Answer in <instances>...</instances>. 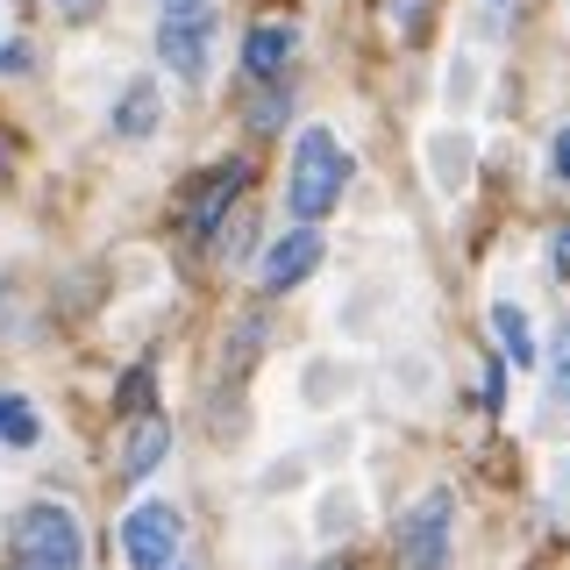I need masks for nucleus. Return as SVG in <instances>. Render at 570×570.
Returning <instances> with one entry per match:
<instances>
[{
  "label": "nucleus",
  "instance_id": "nucleus-1",
  "mask_svg": "<svg viewBox=\"0 0 570 570\" xmlns=\"http://www.w3.org/2000/svg\"><path fill=\"white\" fill-rule=\"evenodd\" d=\"M343 186H350L343 142H335L328 129H307V136H299V150H293V178H285V200H293L299 228H314L321 214L343 200Z\"/></svg>",
  "mask_w": 570,
  "mask_h": 570
},
{
  "label": "nucleus",
  "instance_id": "nucleus-2",
  "mask_svg": "<svg viewBox=\"0 0 570 570\" xmlns=\"http://www.w3.org/2000/svg\"><path fill=\"white\" fill-rule=\"evenodd\" d=\"M14 570H86V528L71 521V507H36L14 513Z\"/></svg>",
  "mask_w": 570,
  "mask_h": 570
},
{
  "label": "nucleus",
  "instance_id": "nucleus-3",
  "mask_svg": "<svg viewBox=\"0 0 570 570\" xmlns=\"http://www.w3.org/2000/svg\"><path fill=\"white\" fill-rule=\"evenodd\" d=\"M157 58L186 86L207 79L214 58V0H157Z\"/></svg>",
  "mask_w": 570,
  "mask_h": 570
},
{
  "label": "nucleus",
  "instance_id": "nucleus-4",
  "mask_svg": "<svg viewBox=\"0 0 570 570\" xmlns=\"http://www.w3.org/2000/svg\"><path fill=\"white\" fill-rule=\"evenodd\" d=\"M450 528H456V499L421 492L414 513L400 521V563L406 570H450Z\"/></svg>",
  "mask_w": 570,
  "mask_h": 570
},
{
  "label": "nucleus",
  "instance_id": "nucleus-5",
  "mask_svg": "<svg viewBox=\"0 0 570 570\" xmlns=\"http://www.w3.org/2000/svg\"><path fill=\"white\" fill-rule=\"evenodd\" d=\"M178 534H186V521H178L171 499H142V507L121 513V557L136 570H165L178 557Z\"/></svg>",
  "mask_w": 570,
  "mask_h": 570
},
{
  "label": "nucleus",
  "instance_id": "nucleus-6",
  "mask_svg": "<svg viewBox=\"0 0 570 570\" xmlns=\"http://www.w3.org/2000/svg\"><path fill=\"white\" fill-rule=\"evenodd\" d=\"M243 186H249V165H243V157L214 165L200 186H193V200H186V236H214V228L228 222V207H236Z\"/></svg>",
  "mask_w": 570,
  "mask_h": 570
},
{
  "label": "nucleus",
  "instance_id": "nucleus-7",
  "mask_svg": "<svg viewBox=\"0 0 570 570\" xmlns=\"http://www.w3.org/2000/svg\"><path fill=\"white\" fill-rule=\"evenodd\" d=\"M314 264H321V228H293V236H278L264 249V285H272V293H293L299 278H314Z\"/></svg>",
  "mask_w": 570,
  "mask_h": 570
},
{
  "label": "nucleus",
  "instance_id": "nucleus-8",
  "mask_svg": "<svg viewBox=\"0 0 570 570\" xmlns=\"http://www.w3.org/2000/svg\"><path fill=\"white\" fill-rule=\"evenodd\" d=\"M293 50H299V29L293 22H264V29H249V43H243V71L272 86V79H285Z\"/></svg>",
  "mask_w": 570,
  "mask_h": 570
},
{
  "label": "nucleus",
  "instance_id": "nucleus-9",
  "mask_svg": "<svg viewBox=\"0 0 570 570\" xmlns=\"http://www.w3.org/2000/svg\"><path fill=\"white\" fill-rule=\"evenodd\" d=\"M165 450H171V428L157 421V414H142L129 428V442H121V471H129V478H150L157 463H165Z\"/></svg>",
  "mask_w": 570,
  "mask_h": 570
},
{
  "label": "nucleus",
  "instance_id": "nucleus-10",
  "mask_svg": "<svg viewBox=\"0 0 570 570\" xmlns=\"http://www.w3.org/2000/svg\"><path fill=\"white\" fill-rule=\"evenodd\" d=\"M157 115H165V107H157V86H150V79H136L129 94L115 100V136H129V142H142V136L157 129Z\"/></svg>",
  "mask_w": 570,
  "mask_h": 570
},
{
  "label": "nucleus",
  "instance_id": "nucleus-11",
  "mask_svg": "<svg viewBox=\"0 0 570 570\" xmlns=\"http://www.w3.org/2000/svg\"><path fill=\"white\" fill-rule=\"evenodd\" d=\"M36 442H43V414L22 392H0V450H36Z\"/></svg>",
  "mask_w": 570,
  "mask_h": 570
},
{
  "label": "nucleus",
  "instance_id": "nucleus-12",
  "mask_svg": "<svg viewBox=\"0 0 570 570\" xmlns=\"http://www.w3.org/2000/svg\"><path fill=\"white\" fill-rule=\"evenodd\" d=\"M492 328H499V350H507L513 356V364H534V335H528V314L521 307H513V299H499V307H492Z\"/></svg>",
  "mask_w": 570,
  "mask_h": 570
},
{
  "label": "nucleus",
  "instance_id": "nucleus-13",
  "mask_svg": "<svg viewBox=\"0 0 570 570\" xmlns=\"http://www.w3.org/2000/svg\"><path fill=\"white\" fill-rule=\"evenodd\" d=\"M435 171H442V186H463V142L456 136H435Z\"/></svg>",
  "mask_w": 570,
  "mask_h": 570
},
{
  "label": "nucleus",
  "instance_id": "nucleus-14",
  "mask_svg": "<svg viewBox=\"0 0 570 570\" xmlns=\"http://www.w3.org/2000/svg\"><path fill=\"white\" fill-rule=\"evenodd\" d=\"M121 414H150V371L121 379Z\"/></svg>",
  "mask_w": 570,
  "mask_h": 570
},
{
  "label": "nucleus",
  "instance_id": "nucleus-15",
  "mask_svg": "<svg viewBox=\"0 0 570 570\" xmlns=\"http://www.w3.org/2000/svg\"><path fill=\"white\" fill-rule=\"evenodd\" d=\"M278 121H285V94H264L249 107V129H278Z\"/></svg>",
  "mask_w": 570,
  "mask_h": 570
},
{
  "label": "nucleus",
  "instance_id": "nucleus-16",
  "mask_svg": "<svg viewBox=\"0 0 570 570\" xmlns=\"http://www.w3.org/2000/svg\"><path fill=\"white\" fill-rule=\"evenodd\" d=\"M421 14H428V0H392V29L414 36V29H421Z\"/></svg>",
  "mask_w": 570,
  "mask_h": 570
},
{
  "label": "nucleus",
  "instance_id": "nucleus-17",
  "mask_svg": "<svg viewBox=\"0 0 570 570\" xmlns=\"http://www.w3.org/2000/svg\"><path fill=\"white\" fill-rule=\"evenodd\" d=\"M0 71H29V43L14 36V43H0Z\"/></svg>",
  "mask_w": 570,
  "mask_h": 570
},
{
  "label": "nucleus",
  "instance_id": "nucleus-18",
  "mask_svg": "<svg viewBox=\"0 0 570 570\" xmlns=\"http://www.w3.org/2000/svg\"><path fill=\"white\" fill-rule=\"evenodd\" d=\"M549 264L570 278V228H557V236H549Z\"/></svg>",
  "mask_w": 570,
  "mask_h": 570
},
{
  "label": "nucleus",
  "instance_id": "nucleus-19",
  "mask_svg": "<svg viewBox=\"0 0 570 570\" xmlns=\"http://www.w3.org/2000/svg\"><path fill=\"white\" fill-rule=\"evenodd\" d=\"M549 157H557V178L570 186V129H557V142H549Z\"/></svg>",
  "mask_w": 570,
  "mask_h": 570
},
{
  "label": "nucleus",
  "instance_id": "nucleus-20",
  "mask_svg": "<svg viewBox=\"0 0 570 570\" xmlns=\"http://www.w3.org/2000/svg\"><path fill=\"white\" fill-rule=\"evenodd\" d=\"M557 385L570 392V335H563V343H557Z\"/></svg>",
  "mask_w": 570,
  "mask_h": 570
},
{
  "label": "nucleus",
  "instance_id": "nucleus-21",
  "mask_svg": "<svg viewBox=\"0 0 570 570\" xmlns=\"http://www.w3.org/2000/svg\"><path fill=\"white\" fill-rule=\"evenodd\" d=\"M50 8H65V14H94L100 0H50Z\"/></svg>",
  "mask_w": 570,
  "mask_h": 570
},
{
  "label": "nucleus",
  "instance_id": "nucleus-22",
  "mask_svg": "<svg viewBox=\"0 0 570 570\" xmlns=\"http://www.w3.org/2000/svg\"><path fill=\"white\" fill-rule=\"evenodd\" d=\"M8 165H14V142H8V136H0V178H8Z\"/></svg>",
  "mask_w": 570,
  "mask_h": 570
},
{
  "label": "nucleus",
  "instance_id": "nucleus-23",
  "mask_svg": "<svg viewBox=\"0 0 570 570\" xmlns=\"http://www.w3.org/2000/svg\"><path fill=\"white\" fill-rule=\"evenodd\" d=\"M321 570H350V563H321Z\"/></svg>",
  "mask_w": 570,
  "mask_h": 570
}]
</instances>
